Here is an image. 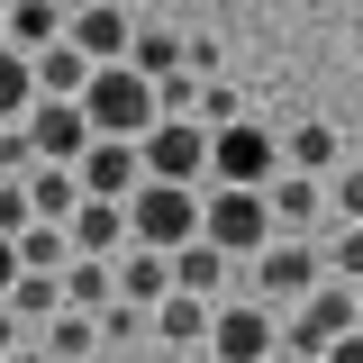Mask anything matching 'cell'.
Masks as SVG:
<instances>
[{"mask_svg":"<svg viewBox=\"0 0 363 363\" xmlns=\"http://www.w3.org/2000/svg\"><path fill=\"white\" fill-rule=\"evenodd\" d=\"M28 209H37V227H73V209H82V182L64 173V164H37V173H28Z\"/></svg>","mask_w":363,"mask_h":363,"instance_id":"obj_19","label":"cell"},{"mask_svg":"<svg viewBox=\"0 0 363 363\" xmlns=\"http://www.w3.org/2000/svg\"><path fill=\"white\" fill-rule=\"evenodd\" d=\"M336 209H345V227H363V164L336 173Z\"/></svg>","mask_w":363,"mask_h":363,"instance_id":"obj_32","label":"cell"},{"mask_svg":"<svg viewBox=\"0 0 363 363\" xmlns=\"http://www.w3.org/2000/svg\"><path fill=\"white\" fill-rule=\"evenodd\" d=\"M200 236V191H182V182H145L128 200V245H145V255H182Z\"/></svg>","mask_w":363,"mask_h":363,"instance_id":"obj_2","label":"cell"},{"mask_svg":"<svg viewBox=\"0 0 363 363\" xmlns=\"http://www.w3.org/2000/svg\"><path fill=\"white\" fill-rule=\"evenodd\" d=\"M218 281H227V255L209 245V236H191L173 255V291H191V300H218Z\"/></svg>","mask_w":363,"mask_h":363,"instance_id":"obj_22","label":"cell"},{"mask_svg":"<svg viewBox=\"0 0 363 363\" xmlns=\"http://www.w3.org/2000/svg\"><path fill=\"white\" fill-rule=\"evenodd\" d=\"M209 327H218V309H209V300H191V291H164V300H155V336H164L173 354H200V345H209Z\"/></svg>","mask_w":363,"mask_h":363,"instance_id":"obj_14","label":"cell"},{"mask_svg":"<svg viewBox=\"0 0 363 363\" xmlns=\"http://www.w3.org/2000/svg\"><path fill=\"white\" fill-rule=\"evenodd\" d=\"M109 300H118V272L100 264V255H73V264H64V309H82V318H100V309H109Z\"/></svg>","mask_w":363,"mask_h":363,"instance_id":"obj_20","label":"cell"},{"mask_svg":"<svg viewBox=\"0 0 363 363\" xmlns=\"http://www.w3.org/2000/svg\"><path fill=\"white\" fill-rule=\"evenodd\" d=\"M64 18H73V9H64V0H9V18H0V45H9V55H28V64H37L45 45L64 37Z\"/></svg>","mask_w":363,"mask_h":363,"instance_id":"obj_12","label":"cell"},{"mask_svg":"<svg viewBox=\"0 0 363 363\" xmlns=\"http://www.w3.org/2000/svg\"><path fill=\"white\" fill-rule=\"evenodd\" d=\"M82 118H91V136H145L164 109H155V82L136 73V64H91V82H82Z\"/></svg>","mask_w":363,"mask_h":363,"instance_id":"obj_1","label":"cell"},{"mask_svg":"<svg viewBox=\"0 0 363 363\" xmlns=\"http://www.w3.org/2000/svg\"><path fill=\"white\" fill-rule=\"evenodd\" d=\"M37 173V145H28V118L18 128H0V182H28Z\"/></svg>","mask_w":363,"mask_h":363,"instance_id":"obj_28","label":"cell"},{"mask_svg":"<svg viewBox=\"0 0 363 363\" xmlns=\"http://www.w3.org/2000/svg\"><path fill=\"white\" fill-rule=\"evenodd\" d=\"M264 200H272V227H309L318 200H327V182H309V173H272Z\"/></svg>","mask_w":363,"mask_h":363,"instance_id":"obj_23","label":"cell"},{"mask_svg":"<svg viewBox=\"0 0 363 363\" xmlns=\"http://www.w3.org/2000/svg\"><path fill=\"white\" fill-rule=\"evenodd\" d=\"M272 345H281V327H272L264 300L218 309V327H209V354H218V363H272Z\"/></svg>","mask_w":363,"mask_h":363,"instance_id":"obj_10","label":"cell"},{"mask_svg":"<svg viewBox=\"0 0 363 363\" xmlns=\"http://www.w3.org/2000/svg\"><path fill=\"white\" fill-rule=\"evenodd\" d=\"M336 336H354V291H345V281H318L309 300L291 309V327H281V345H291L300 363H318L327 345H336Z\"/></svg>","mask_w":363,"mask_h":363,"instance_id":"obj_6","label":"cell"},{"mask_svg":"<svg viewBox=\"0 0 363 363\" xmlns=\"http://www.w3.org/2000/svg\"><path fill=\"white\" fill-rule=\"evenodd\" d=\"M155 327V309H128V300H109L100 309V345H128V336H145Z\"/></svg>","mask_w":363,"mask_h":363,"instance_id":"obj_30","label":"cell"},{"mask_svg":"<svg viewBox=\"0 0 363 363\" xmlns=\"http://www.w3.org/2000/svg\"><path fill=\"white\" fill-rule=\"evenodd\" d=\"M73 182H82V200H136V191H145V155H136L128 136H91Z\"/></svg>","mask_w":363,"mask_h":363,"instance_id":"obj_7","label":"cell"},{"mask_svg":"<svg viewBox=\"0 0 363 363\" xmlns=\"http://www.w3.org/2000/svg\"><path fill=\"white\" fill-rule=\"evenodd\" d=\"M28 145H37V164H82V145H91V118H82V100H37L28 109Z\"/></svg>","mask_w":363,"mask_h":363,"instance_id":"obj_9","label":"cell"},{"mask_svg":"<svg viewBox=\"0 0 363 363\" xmlns=\"http://www.w3.org/2000/svg\"><path fill=\"white\" fill-rule=\"evenodd\" d=\"M64 37L82 45L91 64H128V45H136V18L118 9V0H82V9L64 18Z\"/></svg>","mask_w":363,"mask_h":363,"instance_id":"obj_11","label":"cell"},{"mask_svg":"<svg viewBox=\"0 0 363 363\" xmlns=\"http://www.w3.org/2000/svg\"><path fill=\"white\" fill-rule=\"evenodd\" d=\"M0 18H9V0H0Z\"/></svg>","mask_w":363,"mask_h":363,"instance_id":"obj_40","label":"cell"},{"mask_svg":"<svg viewBox=\"0 0 363 363\" xmlns=\"http://www.w3.org/2000/svg\"><path fill=\"white\" fill-rule=\"evenodd\" d=\"M73 264V236H64V227H28V236H18V272H64Z\"/></svg>","mask_w":363,"mask_h":363,"instance_id":"obj_26","label":"cell"},{"mask_svg":"<svg viewBox=\"0 0 363 363\" xmlns=\"http://www.w3.org/2000/svg\"><path fill=\"white\" fill-rule=\"evenodd\" d=\"M191 118H200V128L218 136V128H236L245 109H236V91H218V82H200V100H191Z\"/></svg>","mask_w":363,"mask_h":363,"instance_id":"obj_29","label":"cell"},{"mask_svg":"<svg viewBox=\"0 0 363 363\" xmlns=\"http://www.w3.org/2000/svg\"><path fill=\"white\" fill-rule=\"evenodd\" d=\"M327 281H345V291H363V227H345V236L327 245Z\"/></svg>","mask_w":363,"mask_h":363,"instance_id":"obj_27","label":"cell"},{"mask_svg":"<svg viewBox=\"0 0 363 363\" xmlns=\"http://www.w3.org/2000/svg\"><path fill=\"white\" fill-rule=\"evenodd\" d=\"M28 227H37V209H28V182H0V236L18 245Z\"/></svg>","mask_w":363,"mask_h":363,"instance_id":"obj_31","label":"cell"},{"mask_svg":"<svg viewBox=\"0 0 363 363\" xmlns=\"http://www.w3.org/2000/svg\"><path fill=\"white\" fill-rule=\"evenodd\" d=\"M82 82H91V55L73 37H55L37 55V100H82Z\"/></svg>","mask_w":363,"mask_h":363,"instance_id":"obj_17","label":"cell"},{"mask_svg":"<svg viewBox=\"0 0 363 363\" xmlns=\"http://www.w3.org/2000/svg\"><path fill=\"white\" fill-rule=\"evenodd\" d=\"M9 281H18V245L0 236V300H9Z\"/></svg>","mask_w":363,"mask_h":363,"instance_id":"obj_35","label":"cell"},{"mask_svg":"<svg viewBox=\"0 0 363 363\" xmlns=\"http://www.w3.org/2000/svg\"><path fill=\"white\" fill-rule=\"evenodd\" d=\"M18 345H37V336H28V327H18V318H9V309H0V363H9V354H18Z\"/></svg>","mask_w":363,"mask_h":363,"instance_id":"obj_33","label":"cell"},{"mask_svg":"<svg viewBox=\"0 0 363 363\" xmlns=\"http://www.w3.org/2000/svg\"><path fill=\"white\" fill-rule=\"evenodd\" d=\"M318 363H363V327H354V336H336V345H327Z\"/></svg>","mask_w":363,"mask_h":363,"instance_id":"obj_34","label":"cell"},{"mask_svg":"<svg viewBox=\"0 0 363 363\" xmlns=\"http://www.w3.org/2000/svg\"><path fill=\"white\" fill-rule=\"evenodd\" d=\"M9 363H45V354H37V345H18V354H9Z\"/></svg>","mask_w":363,"mask_h":363,"instance_id":"obj_36","label":"cell"},{"mask_svg":"<svg viewBox=\"0 0 363 363\" xmlns=\"http://www.w3.org/2000/svg\"><path fill=\"white\" fill-rule=\"evenodd\" d=\"M182 363H218V354H209V345H200V354H182Z\"/></svg>","mask_w":363,"mask_h":363,"instance_id":"obj_37","label":"cell"},{"mask_svg":"<svg viewBox=\"0 0 363 363\" xmlns=\"http://www.w3.org/2000/svg\"><path fill=\"white\" fill-rule=\"evenodd\" d=\"M64 236H73V255H100V264L128 255V200H82Z\"/></svg>","mask_w":363,"mask_h":363,"instance_id":"obj_13","label":"cell"},{"mask_svg":"<svg viewBox=\"0 0 363 363\" xmlns=\"http://www.w3.org/2000/svg\"><path fill=\"white\" fill-rule=\"evenodd\" d=\"M128 64L145 73V82H173V73H182V37H173V28H136Z\"/></svg>","mask_w":363,"mask_h":363,"instance_id":"obj_25","label":"cell"},{"mask_svg":"<svg viewBox=\"0 0 363 363\" xmlns=\"http://www.w3.org/2000/svg\"><path fill=\"white\" fill-rule=\"evenodd\" d=\"M64 9H82V0H64Z\"/></svg>","mask_w":363,"mask_h":363,"instance_id":"obj_39","label":"cell"},{"mask_svg":"<svg viewBox=\"0 0 363 363\" xmlns=\"http://www.w3.org/2000/svg\"><path fill=\"white\" fill-rule=\"evenodd\" d=\"M37 354H45V363H100V318H82V309H64V318H45V336H37Z\"/></svg>","mask_w":363,"mask_h":363,"instance_id":"obj_18","label":"cell"},{"mask_svg":"<svg viewBox=\"0 0 363 363\" xmlns=\"http://www.w3.org/2000/svg\"><path fill=\"white\" fill-rule=\"evenodd\" d=\"M200 236L218 245L227 264H236V255L255 264L281 227H272V200H264V191H209V200H200Z\"/></svg>","mask_w":363,"mask_h":363,"instance_id":"obj_3","label":"cell"},{"mask_svg":"<svg viewBox=\"0 0 363 363\" xmlns=\"http://www.w3.org/2000/svg\"><path fill=\"white\" fill-rule=\"evenodd\" d=\"M354 327H363V291H354Z\"/></svg>","mask_w":363,"mask_h":363,"instance_id":"obj_38","label":"cell"},{"mask_svg":"<svg viewBox=\"0 0 363 363\" xmlns=\"http://www.w3.org/2000/svg\"><path fill=\"white\" fill-rule=\"evenodd\" d=\"M136 155H145V182H191L209 173V128L200 118H155V128L136 136Z\"/></svg>","mask_w":363,"mask_h":363,"instance_id":"obj_5","label":"cell"},{"mask_svg":"<svg viewBox=\"0 0 363 363\" xmlns=\"http://www.w3.org/2000/svg\"><path fill=\"white\" fill-rule=\"evenodd\" d=\"M336 155H345V145H336V128H327V118H309V128H291V136H281V173L327 182V173H336Z\"/></svg>","mask_w":363,"mask_h":363,"instance_id":"obj_16","label":"cell"},{"mask_svg":"<svg viewBox=\"0 0 363 363\" xmlns=\"http://www.w3.org/2000/svg\"><path fill=\"white\" fill-rule=\"evenodd\" d=\"M164 291H173V255H145V245H128V255H118V300H128V309H155Z\"/></svg>","mask_w":363,"mask_h":363,"instance_id":"obj_15","label":"cell"},{"mask_svg":"<svg viewBox=\"0 0 363 363\" xmlns=\"http://www.w3.org/2000/svg\"><path fill=\"white\" fill-rule=\"evenodd\" d=\"M28 109H37V64H28V55H9V45H0V128H18V118H28Z\"/></svg>","mask_w":363,"mask_h":363,"instance_id":"obj_24","label":"cell"},{"mask_svg":"<svg viewBox=\"0 0 363 363\" xmlns=\"http://www.w3.org/2000/svg\"><path fill=\"white\" fill-rule=\"evenodd\" d=\"M272 173H281V136H272V128L236 118V128L209 136V182H218V191H264Z\"/></svg>","mask_w":363,"mask_h":363,"instance_id":"obj_4","label":"cell"},{"mask_svg":"<svg viewBox=\"0 0 363 363\" xmlns=\"http://www.w3.org/2000/svg\"><path fill=\"white\" fill-rule=\"evenodd\" d=\"M0 309L18 318V327H37V318H64V272H18Z\"/></svg>","mask_w":363,"mask_h":363,"instance_id":"obj_21","label":"cell"},{"mask_svg":"<svg viewBox=\"0 0 363 363\" xmlns=\"http://www.w3.org/2000/svg\"><path fill=\"white\" fill-rule=\"evenodd\" d=\"M318 281H327V255H318V245H281V236H272L264 255H255V300H291V309H300Z\"/></svg>","mask_w":363,"mask_h":363,"instance_id":"obj_8","label":"cell"}]
</instances>
